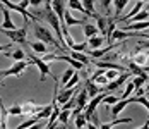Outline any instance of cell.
<instances>
[{
    "instance_id": "8d00e7d4",
    "label": "cell",
    "mask_w": 149,
    "mask_h": 129,
    "mask_svg": "<svg viewBox=\"0 0 149 129\" xmlns=\"http://www.w3.org/2000/svg\"><path fill=\"white\" fill-rule=\"evenodd\" d=\"M19 5H21L22 9H28V5H29V0H21V2H19Z\"/></svg>"
},
{
    "instance_id": "4dcf8cb0",
    "label": "cell",
    "mask_w": 149,
    "mask_h": 129,
    "mask_svg": "<svg viewBox=\"0 0 149 129\" xmlns=\"http://www.w3.org/2000/svg\"><path fill=\"white\" fill-rule=\"evenodd\" d=\"M79 79H81V78H79V74H77V71H75L74 74H72V78L65 83V88H75L77 83H79Z\"/></svg>"
},
{
    "instance_id": "ffe728a7",
    "label": "cell",
    "mask_w": 149,
    "mask_h": 129,
    "mask_svg": "<svg viewBox=\"0 0 149 129\" xmlns=\"http://www.w3.org/2000/svg\"><path fill=\"white\" fill-rule=\"evenodd\" d=\"M82 31H84L86 38H91V36H94V35H98V33H100V31H98V28H96V24H91V23L82 24Z\"/></svg>"
},
{
    "instance_id": "f546056e",
    "label": "cell",
    "mask_w": 149,
    "mask_h": 129,
    "mask_svg": "<svg viewBox=\"0 0 149 129\" xmlns=\"http://www.w3.org/2000/svg\"><path fill=\"white\" fill-rule=\"evenodd\" d=\"M100 4H101V7H103L104 14H106V16L111 14V5H113V0H100Z\"/></svg>"
},
{
    "instance_id": "484cf974",
    "label": "cell",
    "mask_w": 149,
    "mask_h": 129,
    "mask_svg": "<svg viewBox=\"0 0 149 129\" xmlns=\"http://www.w3.org/2000/svg\"><path fill=\"white\" fill-rule=\"evenodd\" d=\"M52 110H53V102H52L50 105L41 107V110L36 114V117H40V119H48V117H50V114H52Z\"/></svg>"
},
{
    "instance_id": "d6986e66",
    "label": "cell",
    "mask_w": 149,
    "mask_h": 129,
    "mask_svg": "<svg viewBox=\"0 0 149 129\" xmlns=\"http://www.w3.org/2000/svg\"><path fill=\"white\" fill-rule=\"evenodd\" d=\"M5 55L10 59H14V60H24L26 57V54H24V50L22 48H15V50H7L5 52Z\"/></svg>"
},
{
    "instance_id": "5b68a950",
    "label": "cell",
    "mask_w": 149,
    "mask_h": 129,
    "mask_svg": "<svg viewBox=\"0 0 149 129\" xmlns=\"http://www.w3.org/2000/svg\"><path fill=\"white\" fill-rule=\"evenodd\" d=\"M0 4L7 5L9 11H15V12H19L24 19H33V21H36V16L33 14V12H28V9H22L19 4H14V2H10V0H0Z\"/></svg>"
},
{
    "instance_id": "e575fe53",
    "label": "cell",
    "mask_w": 149,
    "mask_h": 129,
    "mask_svg": "<svg viewBox=\"0 0 149 129\" xmlns=\"http://www.w3.org/2000/svg\"><path fill=\"white\" fill-rule=\"evenodd\" d=\"M134 102H137V103H141L142 107H146V110L149 112V100L144 97V95H141V97H134Z\"/></svg>"
},
{
    "instance_id": "ba28073f",
    "label": "cell",
    "mask_w": 149,
    "mask_h": 129,
    "mask_svg": "<svg viewBox=\"0 0 149 129\" xmlns=\"http://www.w3.org/2000/svg\"><path fill=\"white\" fill-rule=\"evenodd\" d=\"M21 110H22V115L33 117L41 110V105H36L34 102H24V103H21Z\"/></svg>"
},
{
    "instance_id": "603a6c76",
    "label": "cell",
    "mask_w": 149,
    "mask_h": 129,
    "mask_svg": "<svg viewBox=\"0 0 149 129\" xmlns=\"http://www.w3.org/2000/svg\"><path fill=\"white\" fill-rule=\"evenodd\" d=\"M113 5H115V17H120L123 9L129 5V0H113Z\"/></svg>"
},
{
    "instance_id": "d4e9b609",
    "label": "cell",
    "mask_w": 149,
    "mask_h": 129,
    "mask_svg": "<svg viewBox=\"0 0 149 129\" xmlns=\"http://www.w3.org/2000/svg\"><path fill=\"white\" fill-rule=\"evenodd\" d=\"M40 122H41V119H40V117H36V115H33L31 119H28V121H24V122H21V124H19V129L33 128V126H38Z\"/></svg>"
},
{
    "instance_id": "8992f818",
    "label": "cell",
    "mask_w": 149,
    "mask_h": 129,
    "mask_svg": "<svg viewBox=\"0 0 149 129\" xmlns=\"http://www.w3.org/2000/svg\"><path fill=\"white\" fill-rule=\"evenodd\" d=\"M86 23H88L86 19H75L74 16L69 12V9H65V12H63V19H62L60 24H65V26L69 28V26H82V24H86Z\"/></svg>"
},
{
    "instance_id": "f1b7e54d",
    "label": "cell",
    "mask_w": 149,
    "mask_h": 129,
    "mask_svg": "<svg viewBox=\"0 0 149 129\" xmlns=\"http://www.w3.org/2000/svg\"><path fill=\"white\" fill-rule=\"evenodd\" d=\"M118 100H120L118 97H115V95H110V93H108V95H106V97L103 98V103L106 105V107H108V109H110V107H111L113 103H117Z\"/></svg>"
},
{
    "instance_id": "83f0119b",
    "label": "cell",
    "mask_w": 149,
    "mask_h": 129,
    "mask_svg": "<svg viewBox=\"0 0 149 129\" xmlns=\"http://www.w3.org/2000/svg\"><path fill=\"white\" fill-rule=\"evenodd\" d=\"M132 93H134V83H132V81H129V83L125 85V90H123V93H122V97H120V98H129Z\"/></svg>"
},
{
    "instance_id": "52a82bcc",
    "label": "cell",
    "mask_w": 149,
    "mask_h": 129,
    "mask_svg": "<svg viewBox=\"0 0 149 129\" xmlns=\"http://www.w3.org/2000/svg\"><path fill=\"white\" fill-rule=\"evenodd\" d=\"M130 59L134 60L137 66H141L142 69H144L146 66H149V54L148 52H144V48H137V52H135Z\"/></svg>"
},
{
    "instance_id": "836d02e7",
    "label": "cell",
    "mask_w": 149,
    "mask_h": 129,
    "mask_svg": "<svg viewBox=\"0 0 149 129\" xmlns=\"http://www.w3.org/2000/svg\"><path fill=\"white\" fill-rule=\"evenodd\" d=\"M146 78H142V76H135L134 79H132V83H134V88H142V86L146 85Z\"/></svg>"
},
{
    "instance_id": "8fae6325",
    "label": "cell",
    "mask_w": 149,
    "mask_h": 129,
    "mask_svg": "<svg viewBox=\"0 0 149 129\" xmlns=\"http://www.w3.org/2000/svg\"><path fill=\"white\" fill-rule=\"evenodd\" d=\"M149 29V19L146 21H137V23H129V24H123V31H144Z\"/></svg>"
},
{
    "instance_id": "5bb4252c",
    "label": "cell",
    "mask_w": 149,
    "mask_h": 129,
    "mask_svg": "<svg viewBox=\"0 0 149 129\" xmlns=\"http://www.w3.org/2000/svg\"><path fill=\"white\" fill-rule=\"evenodd\" d=\"M104 38L103 35H94V36H91V38H88V47L89 48H100V47H103V43H104Z\"/></svg>"
},
{
    "instance_id": "74e56055",
    "label": "cell",
    "mask_w": 149,
    "mask_h": 129,
    "mask_svg": "<svg viewBox=\"0 0 149 129\" xmlns=\"http://www.w3.org/2000/svg\"><path fill=\"white\" fill-rule=\"evenodd\" d=\"M146 91H149V79L146 81Z\"/></svg>"
},
{
    "instance_id": "6da1fadb",
    "label": "cell",
    "mask_w": 149,
    "mask_h": 129,
    "mask_svg": "<svg viewBox=\"0 0 149 129\" xmlns=\"http://www.w3.org/2000/svg\"><path fill=\"white\" fill-rule=\"evenodd\" d=\"M34 36H36V40H40V42L46 43V45H55V47H58L60 50H62V47H60L58 40L53 36V33L50 31L48 28H45L43 24H38V23H34ZM63 52V50H62Z\"/></svg>"
},
{
    "instance_id": "3957f363",
    "label": "cell",
    "mask_w": 149,
    "mask_h": 129,
    "mask_svg": "<svg viewBox=\"0 0 149 129\" xmlns=\"http://www.w3.org/2000/svg\"><path fill=\"white\" fill-rule=\"evenodd\" d=\"M29 64H33L31 60H14V64H12L9 69L2 71V74H3V78H7V76H15V78H21V76H22V72L29 67Z\"/></svg>"
},
{
    "instance_id": "7402d4cb",
    "label": "cell",
    "mask_w": 149,
    "mask_h": 129,
    "mask_svg": "<svg viewBox=\"0 0 149 129\" xmlns=\"http://www.w3.org/2000/svg\"><path fill=\"white\" fill-rule=\"evenodd\" d=\"M70 117H72V110H67V109H60V114H58V122H60V124L67 126Z\"/></svg>"
},
{
    "instance_id": "44dd1931",
    "label": "cell",
    "mask_w": 149,
    "mask_h": 129,
    "mask_svg": "<svg viewBox=\"0 0 149 129\" xmlns=\"http://www.w3.org/2000/svg\"><path fill=\"white\" fill-rule=\"evenodd\" d=\"M146 19H149V11L148 9H142V11H139L135 16H132L130 19H129V23H137V21H146ZM127 23V24H129Z\"/></svg>"
},
{
    "instance_id": "4316f807",
    "label": "cell",
    "mask_w": 149,
    "mask_h": 129,
    "mask_svg": "<svg viewBox=\"0 0 149 129\" xmlns=\"http://www.w3.org/2000/svg\"><path fill=\"white\" fill-rule=\"evenodd\" d=\"M75 71H77V69H74V67H69V69H65V71L62 72V78H60V81L65 85V83H67V81L72 78V74H74Z\"/></svg>"
},
{
    "instance_id": "ac0fdd59",
    "label": "cell",
    "mask_w": 149,
    "mask_h": 129,
    "mask_svg": "<svg viewBox=\"0 0 149 129\" xmlns=\"http://www.w3.org/2000/svg\"><path fill=\"white\" fill-rule=\"evenodd\" d=\"M67 7H69V11H70V9H72V11H79V12H82L84 16H88L81 0H67Z\"/></svg>"
},
{
    "instance_id": "e0dca14e",
    "label": "cell",
    "mask_w": 149,
    "mask_h": 129,
    "mask_svg": "<svg viewBox=\"0 0 149 129\" xmlns=\"http://www.w3.org/2000/svg\"><path fill=\"white\" fill-rule=\"evenodd\" d=\"M9 112H7V109L3 107V102H2V97H0V126L2 128H7L9 126Z\"/></svg>"
},
{
    "instance_id": "cb8c5ba5",
    "label": "cell",
    "mask_w": 149,
    "mask_h": 129,
    "mask_svg": "<svg viewBox=\"0 0 149 129\" xmlns=\"http://www.w3.org/2000/svg\"><path fill=\"white\" fill-rule=\"evenodd\" d=\"M84 9H86V14L88 17H94L96 16V11H94V0H81Z\"/></svg>"
},
{
    "instance_id": "30bf717a",
    "label": "cell",
    "mask_w": 149,
    "mask_h": 129,
    "mask_svg": "<svg viewBox=\"0 0 149 129\" xmlns=\"http://www.w3.org/2000/svg\"><path fill=\"white\" fill-rule=\"evenodd\" d=\"M93 19H96V28H98V31H100V35H103L104 38H106V29H108L110 19L104 17V16H101V14H98V12H96V16H94Z\"/></svg>"
},
{
    "instance_id": "f35d334b",
    "label": "cell",
    "mask_w": 149,
    "mask_h": 129,
    "mask_svg": "<svg viewBox=\"0 0 149 129\" xmlns=\"http://www.w3.org/2000/svg\"><path fill=\"white\" fill-rule=\"evenodd\" d=\"M2 79H3V74H2V71H0V83H2Z\"/></svg>"
},
{
    "instance_id": "7c38bea8",
    "label": "cell",
    "mask_w": 149,
    "mask_h": 129,
    "mask_svg": "<svg viewBox=\"0 0 149 129\" xmlns=\"http://www.w3.org/2000/svg\"><path fill=\"white\" fill-rule=\"evenodd\" d=\"M75 91H77V88H63L62 91L57 93V103H58V105L65 103V102L69 100L72 95H75Z\"/></svg>"
},
{
    "instance_id": "1f68e13d",
    "label": "cell",
    "mask_w": 149,
    "mask_h": 129,
    "mask_svg": "<svg viewBox=\"0 0 149 129\" xmlns=\"http://www.w3.org/2000/svg\"><path fill=\"white\" fill-rule=\"evenodd\" d=\"M104 76L108 78V81H113V79H117L120 76V71H117V69H104Z\"/></svg>"
},
{
    "instance_id": "d590c367",
    "label": "cell",
    "mask_w": 149,
    "mask_h": 129,
    "mask_svg": "<svg viewBox=\"0 0 149 129\" xmlns=\"http://www.w3.org/2000/svg\"><path fill=\"white\" fill-rule=\"evenodd\" d=\"M9 115H22V110H21V105H12L10 109H7Z\"/></svg>"
},
{
    "instance_id": "9c48e42d",
    "label": "cell",
    "mask_w": 149,
    "mask_h": 129,
    "mask_svg": "<svg viewBox=\"0 0 149 129\" xmlns=\"http://www.w3.org/2000/svg\"><path fill=\"white\" fill-rule=\"evenodd\" d=\"M0 11H2V16H3V23L0 24V29H15L14 21L10 19V11L7 7H3V4H0Z\"/></svg>"
},
{
    "instance_id": "2e32d148",
    "label": "cell",
    "mask_w": 149,
    "mask_h": 129,
    "mask_svg": "<svg viewBox=\"0 0 149 129\" xmlns=\"http://www.w3.org/2000/svg\"><path fill=\"white\" fill-rule=\"evenodd\" d=\"M74 119H75V121H74L75 128H94V124H89V122H88V119L84 117V114H82V112L75 114Z\"/></svg>"
},
{
    "instance_id": "4fadbf2b",
    "label": "cell",
    "mask_w": 149,
    "mask_h": 129,
    "mask_svg": "<svg viewBox=\"0 0 149 129\" xmlns=\"http://www.w3.org/2000/svg\"><path fill=\"white\" fill-rule=\"evenodd\" d=\"M29 47L33 48V52H34V54H38V55H46V54H48V45L43 43V42H40V40L31 42Z\"/></svg>"
},
{
    "instance_id": "277c9868",
    "label": "cell",
    "mask_w": 149,
    "mask_h": 129,
    "mask_svg": "<svg viewBox=\"0 0 149 129\" xmlns=\"http://www.w3.org/2000/svg\"><path fill=\"white\" fill-rule=\"evenodd\" d=\"M29 60L36 66V67H38V71H40V74H41V76H40V81L43 83V81L46 79V76H50V74H52L50 66L46 64V60H43L41 57H36V55H29Z\"/></svg>"
},
{
    "instance_id": "9a60e30c",
    "label": "cell",
    "mask_w": 149,
    "mask_h": 129,
    "mask_svg": "<svg viewBox=\"0 0 149 129\" xmlns=\"http://www.w3.org/2000/svg\"><path fill=\"white\" fill-rule=\"evenodd\" d=\"M129 122H132V119H130V117H125V119H118V117H115V119H113V121H110V122L100 124V128H101V129H110V128H113V126H118V124H129Z\"/></svg>"
},
{
    "instance_id": "ab89813d",
    "label": "cell",
    "mask_w": 149,
    "mask_h": 129,
    "mask_svg": "<svg viewBox=\"0 0 149 129\" xmlns=\"http://www.w3.org/2000/svg\"><path fill=\"white\" fill-rule=\"evenodd\" d=\"M142 2H149V0H142Z\"/></svg>"
},
{
    "instance_id": "7a4b0ae2",
    "label": "cell",
    "mask_w": 149,
    "mask_h": 129,
    "mask_svg": "<svg viewBox=\"0 0 149 129\" xmlns=\"http://www.w3.org/2000/svg\"><path fill=\"white\" fill-rule=\"evenodd\" d=\"M3 35H7V38L12 43H22L26 45V36H28V23L22 26L21 29H0Z\"/></svg>"
},
{
    "instance_id": "d6a6232c",
    "label": "cell",
    "mask_w": 149,
    "mask_h": 129,
    "mask_svg": "<svg viewBox=\"0 0 149 129\" xmlns=\"http://www.w3.org/2000/svg\"><path fill=\"white\" fill-rule=\"evenodd\" d=\"M70 50H75V52H86L88 48V42H82V43H74L72 47H69Z\"/></svg>"
}]
</instances>
